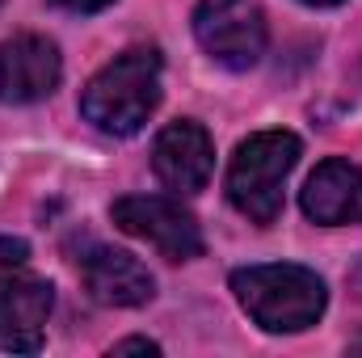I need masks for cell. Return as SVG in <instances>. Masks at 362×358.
<instances>
[{"mask_svg":"<svg viewBox=\"0 0 362 358\" xmlns=\"http://www.w3.org/2000/svg\"><path fill=\"white\" fill-rule=\"evenodd\" d=\"M110 354H160V346L148 337H127V342H114Z\"/></svg>","mask_w":362,"mask_h":358,"instance_id":"7c38bea8","label":"cell"},{"mask_svg":"<svg viewBox=\"0 0 362 358\" xmlns=\"http://www.w3.org/2000/svg\"><path fill=\"white\" fill-rule=\"evenodd\" d=\"M64 76L59 47L38 34H17L0 42V101L4 105H30L51 97Z\"/></svg>","mask_w":362,"mask_h":358,"instance_id":"52a82bcc","label":"cell"},{"mask_svg":"<svg viewBox=\"0 0 362 358\" xmlns=\"http://www.w3.org/2000/svg\"><path fill=\"white\" fill-rule=\"evenodd\" d=\"M25 258H30V245H25V241L0 236V270H17Z\"/></svg>","mask_w":362,"mask_h":358,"instance_id":"8fae6325","label":"cell"},{"mask_svg":"<svg viewBox=\"0 0 362 358\" xmlns=\"http://www.w3.org/2000/svg\"><path fill=\"white\" fill-rule=\"evenodd\" d=\"M299 165V135L291 131H257L249 135L228 169V198L253 224H274L282 215L286 178Z\"/></svg>","mask_w":362,"mask_h":358,"instance_id":"3957f363","label":"cell"},{"mask_svg":"<svg viewBox=\"0 0 362 358\" xmlns=\"http://www.w3.org/2000/svg\"><path fill=\"white\" fill-rule=\"evenodd\" d=\"M59 8H68V13H97V8H105V4H114V0H55Z\"/></svg>","mask_w":362,"mask_h":358,"instance_id":"4fadbf2b","label":"cell"},{"mask_svg":"<svg viewBox=\"0 0 362 358\" xmlns=\"http://www.w3.org/2000/svg\"><path fill=\"white\" fill-rule=\"evenodd\" d=\"M110 215H114V224L127 236L148 241L169 262H194L202 253V228H198V219L181 202L165 198V194H131V198H118Z\"/></svg>","mask_w":362,"mask_h":358,"instance_id":"5b68a950","label":"cell"},{"mask_svg":"<svg viewBox=\"0 0 362 358\" xmlns=\"http://www.w3.org/2000/svg\"><path fill=\"white\" fill-rule=\"evenodd\" d=\"M303 215L337 228V224H362V169L350 161H325L303 185Z\"/></svg>","mask_w":362,"mask_h":358,"instance_id":"30bf717a","label":"cell"},{"mask_svg":"<svg viewBox=\"0 0 362 358\" xmlns=\"http://www.w3.org/2000/svg\"><path fill=\"white\" fill-rule=\"evenodd\" d=\"M194 34L202 51L232 72H249L266 55V13L257 0H198Z\"/></svg>","mask_w":362,"mask_h":358,"instance_id":"277c9868","label":"cell"},{"mask_svg":"<svg viewBox=\"0 0 362 358\" xmlns=\"http://www.w3.org/2000/svg\"><path fill=\"white\" fill-rule=\"evenodd\" d=\"M346 282H350V291H354V295H358V299H362V258H358V262H354V270L346 274Z\"/></svg>","mask_w":362,"mask_h":358,"instance_id":"5bb4252c","label":"cell"},{"mask_svg":"<svg viewBox=\"0 0 362 358\" xmlns=\"http://www.w3.org/2000/svg\"><path fill=\"white\" fill-rule=\"evenodd\" d=\"M303 4H312V8H333V4H341V0H303Z\"/></svg>","mask_w":362,"mask_h":358,"instance_id":"9a60e30c","label":"cell"},{"mask_svg":"<svg viewBox=\"0 0 362 358\" xmlns=\"http://www.w3.org/2000/svg\"><path fill=\"white\" fill-rule=\"evenodd\" d=\"M51 308H55V287L47 278L0 270V350L38 354Z\"/></svg>","mask_w":362,"mask_h":358,"instance_id":"8992f818","label":"cell"},{"mask_svg":"<svg viewBox=\"0 0 362 358\" xmlns=\"http://www.w3.org/2000/svg\"><path fill=\"white\" fill-rule=\"evenodd\" d=\"M160 105L156 47H131L105 64L81 93V114L105 135H135Z\"/></svg>","mask_w":362,"mask_h":358,"instance_id":"6da1fadb","label":"cell"},{"mask_svg":"<svg viewBox=\"0 0 362 358\" xmlns=\"http://www.w3.org/2000/svg\"><path fill=\"white\" fill-rule=\"evenodd\" d=\"M81 274H85L89 295L105 308H139L156 295V278L148 274V266L122 249L97 245L93 253L81 258Z\"/></svg>","mask_w":362,"mask_h":358,"instance_id":"9c48e42d","label":"cell"},{"mask_svg":"<svg viewBox=\"0 0 362 358\" xmlns=\"http://www.w3.org/2000/svg\"><path fill=\"white\" fill-rule=\"evenodd\" d=\"M152 169L156 178L165 181L169 190L177 194H198L206 190V181L215 173V144L211 135L181 118V122H169L160 135H156V148H152Z\"/></svg>","mask_w":362,"mask_h":358,"instance_id":"ba28073f","label":"cell"},{"mask_svg":"<svg viewBox=\"0 0 362 358\" xmlns=\"http://www.w3.org/2000/svg\"><path fill=\"white\" fill-rule=\"evenodd\" d=\"M232 291L240 308L266 329V333H299L312 329L329 304V291L320 274L308 266H245L232 274Z\"/></svg>","mask_w":362,"mask_h":358,"instance_id":"7a4b0ae2","label":"cell"}]
</instances>
